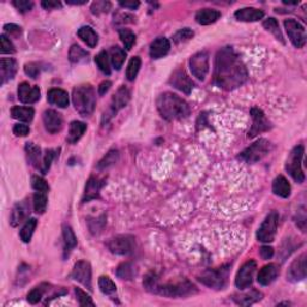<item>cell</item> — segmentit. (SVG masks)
<instances>
[{
  "label": "cell",
  "instance_id": "6da1fadb",
  "mask_svg": "<svg viewBox=\"0 0 307 307\" xmlns=\"http://www.w3.org/2000/svg\"><path fill=\"white\" fill-rule=\"evenodd\" d=\"M249 78L246 66L232 47L217 52L214 65V83L223 90L232 91L242 87Z\"/></svg>",
  "mask_w": 307,
  "mask_h": 307
},
{
  "label": "cell",
  "instance_id": "7a4b0ae2",
  "mask_svg": "<svg viewBox=\"0 0 307 307\" xmlns=\"http://www.w3.org/2000/svg\"><path fill=\"white\" fill-rule=\"evenodd\" d=\"M143 285L148 292L154 293V294L157 295L167 296V298H184V296H189L197 293L196 286L192 285L190 281H187V280L160 285L157 277L154 274H149V275L145 277Z\"/></svg>",
  "mask_w": 307,
  "mask_h": 307
},
{
  "label": "cell",
  "instance_id": "3957f363",
  "mask_svg": "<svg viewBox=\"0 0 307 307\" xmlns=\"http://www.w3.org/2000/svg\"><path fill=\"white\" fill-rule=\"evenodd\" d=\"M156 106L161 117L168 121L180 120V119L187 118L191 113L189 104L173 92L161 94L157 97Z\"/></svg>",
  "mask_w": 307,
  "mask_h": 307
},
{
  "label": "cell",
  "instance_id": "277c9868",
  "mask_svg": "<svg viewBox=\"0 0 307 307\" xmlns=\"http://www.w3.org/2000/svg\"><path fill=\"white\" fill-rule=\"evenodd\" d=\"M72 102L76 111L82 117H89L92 114L96 106V92L90 84H82L74 88Z\"/></svg>",
  "mask_w": 307,
  "mask_h": 307
},
{
  "label": "cell",
  "instance_id": "5b68a950",
  "mask_svg": "<svg viewBox=\"0 0 307 307\" xmlns=\"http://www.w3.org/2000/svg\"><path fill=\"white\" fill-rule=\"evenodd\" d=\"M229 265H222L216 269H208L199 276V281L210 288L223 289L228 282Z\"/></svg>",
  "mask_w": 307,
  "mask_h": 307
},
{
  "label": "cell",
  "instance_id": "8992f818",
  "mask_svg": "<svg viewBox=\"0 0 307 307\" xmlns=\"http://www.w3.org/2000/svg\"><path fill=\"white\" fill-rule=\"evenodd\" d=\"M303 154H305L303 145H296V147H294V149L290 151L288 160H287L286 163V170L299 184L305 181V173L302 170Z\"/></svg>",
  "mask_w": 307,
  "mask_h": 307
},
{
  "label": "cell",
  "instance_id": "52a82bcc",
  "mask_svg": "<svg viewBox=\"0 0 307 307\" xmlns=\"http://www.w3.org/2000/svg\"><path fill=\"white\" fill-rule=\"evenodd\" d=\"M271 150V143L268 140L260 138L249 148H246L242 154L239 155L240 160L245 161L246 163H257L258 161L265 157Z\"/></svg>",
  "mask_w": 307,
  "mask_h": 307
},
{
  "label": "cell",
  "instance_id": "ba28073f",
  "mask_svg": "<svg viewBox=\"0 0 307 307\" xmlns=\"http://www.w3.org/2000/svg\"><path fill=\"white\" fill-rule=\"evenodd\" d=\"M277 224H279V214L276 211H271L260 224L257 232V239L262 243L274 242L277 233Z\"/></svg>",
  "mask_w": 307,
  "mask_h": 307
},
{
  "label": "cell",
  "instance_id": "9c48e42d",
  "mask_svg": "<svg viewBox=\"0 0 307 307\" xmlns=\"http://www.w3.org/2000/svg\"><path fill=\"white\" fill-rule=\"evenodd\" d=\"M283 24H285V29L293 46H294L295 48H302L303 46L306 45L307 40L305 26L299 21L292 18L286 19Z\"/></svg>",
  "mask_w": 307,
  "mask_h": 307
},
{
  "label": "cell",
  "instance_id": "30bf717a",
  "mask_svg": "<svg viewBox=\"0 0 307 307\" xmlns=\"http://www.w3.org/2000/svg\"><path fill=\"white\" fill-rule=\"evenodd\" d=\"M190 69L194 77L204 81L209 72V54L208 52L202 51L193 54L190 59Z\"/></svg>",
  "mask_w": 307,
  "mask_h": 307
},
{
  "label": "cell",
  "instance_id": "8fae6325",
  "mask_svg": "<svg viewBox=\"0 0 307 307\" xmlns=\"http://www.w3.org/2000/svg\"><path fill=\"white\" fill-rule=\"evenodd\" d=\"M251 117H252V126H251L249 131L250 138L258 136V134L269 131L270 128L272 127L269 119L265 117L264 112L262 110H259V108L257 107L251 108Z\"/></svg>",
  "mask_w": 307,
  "mask_h": 307
},
{
  "label": "cell",
  "instance_id": "7c38bea8",
  "mask_svg": "<svg viewBox=\"0 0 307 307\" xmlns=\"http://www.w3.org/2000/svg\"><path fill=\"white\" fill-rule=\"evenodd\" d=\"M107 246L114 255L127 256L134 251V239L130 235H119L111 239Z\"/></svg>",
  "mask_w": 307,
  "mask_h": 307
},
{
  "label": "cell",
  "instance_id": "4fadbf2b",
  "mask_svg": "<svg viewBox=\"0 0 307 307\" xmlns=\"http://www.w3.org/2000/svg\"><path fill=\"white\" fill-rule=\"evenodd\" d=\"M257 264L255 260H249L240 268L235 277V286L239 289H246L252 285L253 276H255Z\"/></svg>",
  "mask_w": 307,
  "mask_h": 307
},
{
  "label": "cell",
  "instance_id": "5bb4252c",
  "mask_svg": "<svg viewBox=\"0 0 307 307\" xmlns=\"http://www.w3.org/2000/svg\"><path fill=\"white\" fill-rule=\"evenodd\" d=\"M169 83L170 85H173L174 88L178 89V90L183 91L184 94L186 95H189L194 87L192 79L189 77V75L181 67L177 69V70L170 75Z\"/></svg>",
  "mask_w": 307,
  "mask_h": 307
},
{
  "label": "cell",
  "instance_id": "9a60e30c",
  "mask_svg": "<svg viewBox=\"0 0 307 307\" xmlns=\"http://www.w3.org/2000/svg\"><path fill=\"white\" fill-rule=\"evenodd\" d=\"M71 277L88 289H91V266L87 260H79L75 264Z\"/></svg>",
  "mask_w": 307,
  "mask_h": 307
},
{
  "label": "cell",
  "instance_id": "2e32d148",
  "mask_svg": "<svg viewBox=\"0 0 307 307\" xmlns=\"http://www.w3.org/2000/svg\"><path fill=\"white\" fill-rule=\"evenodd\" d=\"M306 253L303 252L290 264L287 271V280L290 282L302 281L306 279Z\"/></svg>",
  "mask_w": 307,
  "mask_h": 307
},
{
  "label": "cell",
  "instance_id": "e0dca14e",
  "mask_svg": "<svg viewBox=\"0 0 307 307\" xmlns=\"http://www.w3.org/2000/svg\"><path fill=\"white\" fill-rule=\"evenodd\" d=\"M130 98H131V92L126 87L119 88L117 92L113 95V97H112L111 107H110V111H108L110 112V118L114 117L119 111L123 110L124 107H126L128 102H130Z\"/></svg>",
  "mask_w": 307,
  "mask_h": 307
},
{
  "label": "cell",
  "instance_id": "ac0fdd59",
  "mask_svg": "<svg viewBox=\"0 0 307 307\" xmlns=\"http://www.w3.org/2000/svg\"><path fill=\"white\" fill-rule=\"evenodd\" d=\"M42 120H44L46 130L52 134L60 132L62 124H64L61 114L54 110H46L44 112V115H42Z\"/></svg>",
  "mask_w": 307,
  "mask_h": 307
},
{
  "label": "cell",
  "instance_id": "d6986e66",
  "mask_svg": "<svg viewBox=\"0 0 307 307\" xmlns=\"http://www.w3.org/2000/svg\"><path fill=\"white\" fill-rule=\"evenodd\" d=\"M40 95H41V91H40L39 87H31L30 84L26 83V82H23L18 85V100L22 102V104L25 105H31L35 104L40 100Z\"/></svg>",
  "mask_w": 307,
  "mask_h": 307
},
{
  "label": "cell",
  "instance_id": "ffe728a7",
  "mask_svg": "<svg viewBox=\"0 0 307 307\" xmlns=\"http://www.w3.org/2000/svg\"><path fill=\"white\" fill-rule=\"evenodd\" d=\"M29 213H30V207H29V204L26 203V200H22V202L16 204L12 209L11 219H10L11 226L12 227L19 226L23 221L26 220Z\"/></svg>",
  "mask_w": 307,
  "mask_h": 307
},
{
  "label": "cell",
  "instance_id": "44dd1931",
  "mask_svg": "<svg viewBox=\"0 0 307 307\" xmlns=\"http://www.w3.org/2000/svg\"><path fill=\"white\" fill-rule=\"evenodd\" d=\"M102 185H104V181L98 179V178H95V177L89 178L88 183L85 185L84 196H83V199H82V202L87 203V202H90L92 199H96V198H98Z\"/></svg>",
  "mask_w": 307,
  "mask_h": 307
},
{
  "label": "cell",
  "instance_id": "7402d4cb",
  "mask_svg": "<svg viewBox=\"0 0 307 307\" xmlns=\"http://www.w3.org/2000/svg\"><path fill=\"white\" fill-rule=\"evenodd\" d=\"M170 49V42L167 38H157L150 45V57L153 59L163 58Z\"/></svg>",
  "mask_w": 307,
  "mask_h": 307
},
{
  "label": "cell",
  "instance_id": "603a6c76",
  "mask_svg": "<svg viewBox=\"0 0 307 307\" xmlns=\"http://www.w3.org/2000/svg\"><path fill=\"white\" fill-rule=\"evenodd\" d=\"M234 16L240 22H258L263 19L264 11L256 8H244L236 10Z\"/></svg>",
  "mask_w": 307,
  "mask_h": 307
},
{
  "label": "cell",
  "instance_id": "cb8c5ba5",
  "mask_svg": "<svg viewBox=\"0 0 307 307\" xmlns=\"http://www.w3.org/2000/svg\"><path fill=\"white\" fill-rule=\"evenodd\" d=\"M279 274H280V268L276 265V264L271 263V264H268V265L263 266V268L260 269L257 280H258V282L262 286H269L275 281L276 277L279 276Z\"/></svg>",
  "mask_w": 307,
  "mask_h": 307
},
{
  "label": "cell",
  "instance_id": "d4e9b609",
  "mask_svg": "<svg viewBox=\"0 0 307 307\" xmlns=\"http://www.w3.org/2000/svg\"><path fill=\"white\" fill-rule=\"evenodd\" d=\"M0 72H2V84H4L15 77L16 72H17V61L13 58H2Z\"/></svg>",
  "mask_w": 307,
  "mask_h": 307
},
{
  "label": "cell",
  "instance_id": "484cf974",
  "mask_svg": "<svg viewBox=\"0 0 307 307\" xmlns=\"http://www.w3.org/2000/svg\"><path fill=\"white\" fill-rule=\"evenodd\" d=\"M47 100L51 105L58 106V107H60V108L67 107L69 102H70L69 101L67 92L59 88H53L48 91Z\"/></svg>",
  "mask_w": 307,
  "mask_h": 307
},
{
  "label": "cell",
  "instance_id": "4316f807",
  "mask_svg": "<svg viewBox=\"0 0 307 307\" xmlns=\"http://www.w3.org/2000/svg\"><path fill=\"white\" fill-rule=\"evenodd\" d=\"M221 17V12L215 9H202L196 13V21L200 25H209Z\"/></svg>",
  "mask_w": 307,
  "mask_h": 307
},
{
  "label": "cell",
  "instance_id": "83f0119b",
  "mask_svg": "<svg viewBox=\"0 0 307 307\" xmlns=\"http://www.w3.org/2000/svg\"><path fill=\"white\" fill-rule=\"evenodd\" d=\"M25 153H26V158H28V162L35 168H40V169H41L44 156H42L40 147H38V145L34 143H26Z\"/></svg>",
  "mask_w": 307,
  "mask_h": 307
},
{
  "label": "cell",
  "instance_id": "f1b7e54d",
  "mask_svg": "<svg viewBox=\"0 0 307 307\" xmlns=\"http://www.w3.org/2000/svg\"><path fill=\"white\" fill-rule=\"evenodd\" d=\"M85 131H87V125L84 123H82V121H72L70 127H69V134L66 137V141L70 144L77 143L82 136H83Z\"/></svg>",
  "mask_w": 307,
  "mask_h": 307
},
{
  "label": "cell",
  "instance_id": "f546056e",
  "mask_svg": "<svg viewBox=\"0 0 307 307\" xmlns=\"http://www.w3.org/2000/svg\"><path fill=\"white\" fill-rule=\"evenodd\" d=\"M272 192L281 198H288L292 192V187L285 177L279 176L272 183Z\"/></svg>",
  "mask_w": 307,
  "mask_h": 307
},
{
  "label": "cell",
  "instance_id": "4dcf8cb0",
  "mask_svg": "<svg viewBox=\"0 0 307 307\" xmlns=\"http://www.w3.org/2000/svg\"><path fill=\"white\" fill-rule=\"evenodd\" d=\"M77 35L90 48H95L98 44V35L91 26H82V28H79Z\"/></svg>",
  "mask_w": 307,
  "mask_h": 307
},
{
  "label": "cell",
  "instance_id": "1f68e13d",
  "mask_svg": "<svg viewBox=\"0 0 307 307\" xmlns=\"http://www.w3.org/2000/svg\"><path fill=\"white\" fill-rule=\"evenodd\" d=\"M35 115L34 108L31 107H22V106H15L11 108V117L17 119L19 121L24 123H30Z\"/></svg>",
  "mask_w": 307,
  "mask_h": 307
},
{
  "label": "cell",
  "instance_id": "d6a6232c",
  "mask_svg": "<svg viewBox=\"0 0 307 307\" xmlns=\"http://www.w3.org/2000/svg\"><path fill=\"white\" fill-rule=\"evenodd\" d=\"M62 237H64L65 256H67L77 246V237H76L71 227L69 226H64V228H62Z\"/></svg>",
  "mask_w": 307,
  "mask_h": 307
},
{
  "label": "cell",
  "instance_id": "836d02e7",
  "mask_svg": "<svg viewBox=\"0 0 307 307\" xmlns=\"http://www.w3.org/2000/svg\"><path fill=\"white\" fill-rule=\"evenodd\" d=\"M125 58H126V53H125L123 48H120L119 46H114V47L111 48L110 51L111 64L115 70H120V69L123 67Z\"/></svg>",
  "mask_w": 307,
  "mask_h": 307
},
{
  "label": "cell",
  "instance_id": "e575fe53",
  "mask_svg": "<svg viewBox=\"0 0 307 307\" xmlns=\"http://www.w3.org/2000/svg\"><path fill=\"white\" fill-rule=\"evenodd\" d=\"M234 301L242 306H250L252 303H255L257 301H259L262 299V293L258 292V290L252 289L249 293H245V294L239 295V296H234Z\"/></svg>",
  "mask_w": 307,
  "mask_h": 307
},
{
  "label": "cell",
  "instance_id": "d590c367",
  "mask_svg": "<svg viewBox=\"0 0 307 307\" xmlns=\"http://www.w3.org/2000/svg\"><path fill=\"white\" fill-rule=\"evenodd\" d=\"M38 226V220L36 219H29L26 220V222L23 228L21 229V233H19V236H21V240L23 243H29L31 240L32 234H34V230Z\"/></svg>",
  "mask_w": 307,
  "mask_h": 307
},
{
  "label": "cell",
  "instance_id": "8d00e7d4",
  "mask_svg": "<svg viewBox=\"0 0 307 307\" xmlns=\"http://www.w3.org/2000/svg\"><path fill=\"white\" fill-rule=\"evenodd\" d=\"M263 26L266 29V30L271 32V34L275 36V38L279 40V41H281L282 44H285V39H283V35H282L281 30H280L279 22H277L275 18L270 17L268 19H265V21L263 22Z\"/></svg>",
  "mask_w": 307,
  "mask_h": 307
},
{
  "label": "cell",
  "instance_id": "74e56055",
  "mask_svg": "<svg viewBox=\"0 0 307 307\" xmlns=\"http://www.w3.org/2000/svg\"><path fill=\"white\" fill-rule=\"evenodd\" d=\"M89 57V53L87 51H84L81 46L78 45H72L70 48V52H69V59H70L71 62H81L83 60H87Z\"/></svg>",
  "mask_w": 307,
  "mask_h": 307
},
{
  "label": "cell",
  "instance_id": "f35d334b",
  "mask_svg": "<svg viewBox=\"0 0 307 307\" xmlns=\"http://www.w3.org/2000/svg\"><path fill=\"white\" fill-rule=\"evenodd\" d=\"M47 194L44 192H36L32 197V206H34L35 213L44 214L47 209Z\"/></svg>",
  "mask_w": 307,
  "mask_h": 307
},
{
  "label": "cell",
  "instance_id": "ab89813d",
  "mask_svg": "<svg viewBox=\"0 0 307 307\" xmlns=\"http://www.w3.org/2000/svg\"><path fill=\"white\" fill-rule=\"evenodd\" d=\"M95 62H96L97 67L104 72L105 75H111V59L108 57V53L106 51H102L98 53L95 58Z\"/></svg>",
  "mask_w": 307,
  "mask_h": 307
},
{
  "label": "cell",
  "instance_id": "60d3db41",
  "mask_svg": "<svg viewBox=\"0 0 307 307\" xmlns=\"http://www.w3.org/2000/svg\"><path fill=\"white\" fill-rule=\"evenodd\" d=\"M98 287H100L101 292L106 295H113L117 292V286L108 276H101L98 279Z\"/></svg>",
  "mask_w": 307,
  "mask_h": 307
},
{
  "label": "cell",
  "instance_id": "b9f144b4",
  "mask_svg": "<svg viewBox=\"0 0 307 307\" xmlns=\"http://www.w3.org/2000/svg\"><path fill=\"white\" fill-rule=\"evenodd\" d=\"M141 65H142V61L140 57L131 58V60L128 62L126 69V77L128 81H134V79H136L138 72H140Z\"/></svg>",
  "mask_w": 307,
  "mask_h": 307
},
{
  "label": "cell",
  "instance_id": "7bdbcfd3",
  "mask_svg": "<svg viewBox=\"0 0 307 307\" xmlns=\"http://www.w3.org/2000/svg\"><path fill=\"white\" fill-rule=\"evenodd\" d=\"M47 285H40L38 287H35V288H32L30 292H29L28 296H26V299H28L29 303H31V305H36V303H39L41 301L42 296L46 292H47L48 288H45V287Z\"/></svg>",
  "mask_w": 307,
  "mask_h": 307
},
{
  "label": "cell",
  "instance_id": "ee69618b",
  "mask_svg": "<svg viewBox=\"0 0 307 307\" xmlns=\"http://www.w3.org/2000/svg\"><path fill=\"white\" fill-rule=\"evenodd\" d=\"M134 268L131 263H123L118 266L117 276L121 280H132L134 276Z\"/></svg>",
  "mask_w": 307,
  "mask_h": 307
},
{
  "label": "cell",
  "instance_id": "f6af8a7d",
  "mask_svg": "<svg viewBox=\"0 0 307 307\" xmlns=\"http://www.w3.org/2000/svg\"><path fill=\"white\" fill-rule=\"evenodd\" d=\"M119 36H120L125 48H126L127 51H130V49L133 47L134 42H136V35H134L130 29H120V30H119Z\"/></svg>",
  "mask_w": 307,
  "mask_h": 307
},
{
  "label": "cell",
  "instance_id": "bcb514c9",
  "mask_svg": "<svg viewBox=\"0 0 307 307\" xmlns=\"http://www.w3.org/2000/svg\"><path fill=\"white\" fill-rule=\"evenodd\" d=\"M112 9V4L106 0H97L91 4V12L94 15H101V13H107Z\"/></svg>",
  "mask_w": 307,
  "mask_h": 307
},
{
  "label": "cell",
  "instance_id": "7dc6e473",
  "mask_svg": "<svg viewBox=\"0 0 307 307\" xmlns=\"http://www.w3.org/2000/svg\"><path fill=\"white\" fill-rule=\"evenodd\" d=\"M118 157H119L118 151L117 150H111L110 153L106 155V156L100 161V163H98L97 168H98V169H105V168H108L110 166H112V164H114L115 162H117Z\"/></svg>",
  "mask_w": 307,
  "mask_h": 307
},
{
  "label": "cell",
  "instance_id": "c3c4849f",
  "mask_svg": "<svg viewBox=\"0 0 307 307\" xmlns=\"http://www.w3.org/2000/svg\"><path fill=\"white\" fill-rule=\"evenodd\" d=\"M194 32L191 30L190 28H184L178 30L176 34L173 35V41L176 44H181V42H186L193 38Z\"/></svg>",
  "mask_w": 307,
  "mask_h": 307
},
{
  "label": "cell",
  "instance_id": "681fc988",
  "mask_svg": "<svg viewBox=\"0 0 307 307\" xmlns=\"http://www.w3.org/2000/svg\"><path fill=\"white\" fill-rule=\"evenodd\" d=\"M31 186L36 192H44L47 193L49 190V186L44 178L39 177V176H34L31 178Z\"/></svg>",
  "mask_w": 307,
  "mask_h": 307
},
{
  "label": "cell",
  "instance_id": "f907efd6",
  "mask_svg": "<svg viewBox=\"0 0 307 307\" xmlns=\"http://www.w3.org/2000/svg\"><path fill=\"white\" fill-rule=\"evenodd\" d=\"M75 293L76 296H77V301L81 306H95L90 295H88L87 293L83 292L81 288H75Z\"/></svg>",
  "mask_w": 307,
  "mask_h": 307
},
{
  "label": "cell",
  "instance_id": "816d5d0a",
  "mask_svg": "<svg viewBox=\"0 0 307 307\" xmlns=\"http://www.w3.org/2000/svg\"><path fill=\"white\" fill-rule=\"evenodd\" d=\"M55 156V151L49 149L46 150V153L44 155V160H42V166H41V173L46 174L49 170V168H51V164L53 162V158Z\"/></svg>",
  "mask_w": 307,
  "mask_h": 307
},
{
  "label": "cell",
  "instance_id": "f5cc1de1",
  "mask_svg": "<svg viewBox=\"0 0 307 307\" xmlns=\"http://www.w3.org/2000/svg\"><path fill=\"white\" fill-rule=\"evenodd\" d=\"M0 41H2V54H13V53H16V48L15 46L11 41H10V39H8V36L3 34L0 36Z\"/></svg>",
  "mask_w": 307,
  "mask_h": 307
},
{
  "label": "cell",
  "instance_id": "db71d44e",
  "mask_svg": "<svg viewBox=\"0 0 307 307\" xmlns=\"http://www.w3.org/2000/svg\"><path fill=\"white\" fill-rule=\"evenodd\" d=\"M24 72L29 77L31 78H38L40 72H41V67H40L39 62H28L24 65Z\"/></svg>",
  "mask_w": 307,
  "mask_h": 307
},
{
  "label": "cell",
  "instance_id": "11a10c76",
  "mask_svg": "<svg viewBox=\"0 0 307 307\" xmlns=\"http://www.w3.org/2000/svg\"><path fill=\"white\" fill-rule=\"evenodd\" d=\"M12 4L16 9L18 10L19 12H22V13L30 11V10L32 9V6H34V3L29 2V0H13Z\"/></svg>",
  "mask_w": 307,
  "mask_h": 307
},
{
  "label": "cell",
  "instance_id": "9f6ffc18",
  "mask_svg": "<svg viewBox=\"0 0 307 307\" xmlns=\"http://www.w3.org/2000/svg\"><path fill=\"white\" fill-rule=\"evenodd\" d=\"M29 132H30V128H29L28 125L17 124V125H15V126H13V133H15L17 137L28 136Z\"/></svg>",
  "mask_w": 307,
  "mask_h": 307
},
{
  "label": "cell",
  "instance_id": "6f0895ef",
  "mask_svg": "<svg viewBox=\"0 0 307 307\" xmlns=\"http://www.w3.org/2000/svg\"><path fill=\"white\" fill-rule=\"evenodd\" d=\"M4 30H5V32H8V34L13 35V36H18L22 32L21 26H18L16 24H5Z\"/></svg>",
  "mask_w": 307,
  "mask_h": 307
},
{
  "label": "cell",
  "instance_id": "680465c9",
  "mask_svg": "<svg viewBox=\"0 0 307 307\" xmlns=\"http://www.w3.org/2000/svg\"><path fill=\"white\" fill-rule=\"evenodd\" d=\"M42 8H45L46 10H54V9H59L61 8V3L57 2V0H44L41 3Z\"/></svg>",
  "mask_w": 307,
  "mask_h": 307
},
{
  "label": "cell",
  "instance_id": "91938a15",
  "mask_svg": "<svg viewBox=\"0 0 307 307\" xmlns=\"http://www.w3.org/2000/svg\"><path fill=\"white\" fill-rule=\"evenodd\" d=\"M274 256V249L271 246H262L260 247V257L263 259H270Z\"/></svg>",
  "mask_w": 307,
  "mask_h": 307
},
{
  "label": "cell",
  "instance_id": "94428289",
  "mask_svg": "<svg viewBox=\"0 0 307 307\" xmlns=\"http://www.w3.org/2000/svg\"><path fill=\"white\" fill-rule=\"evenodd\" d=\"M119 5L121 6V8L125 9H130V10H136L140 8V2H134V0H132V2H120L119 3Z\"/></svg>",
  "mask_w": 307,
  "mask_h": 307
},
{
  "label": "cell",
  "instance_id": "6125c7cd",
  "mask_svg": "<svg viewBox=\"0 0 307 307\" xmlns=\"http://www.w3.org/2000/svg\"><path fill=\"white\" fill-rule=\"evenodd\" d=\"M111 87H112V83L110 81H104L100 84V87H98V94H100L102 96V95H105L106 92L110 90Z\"/></svg>",
  "mask_w": 307,
  "mask_h": 307
},
{
  "label": "cell",
  "instance_id": "be15d7a7",
  "mask_svg": "<svg viewBox=\"0 0 307 307\" xmlns=\"http://www.w3.org/2000/svg\"><path fill=\"white\" fill-rule=\"evenodd\" d=\"M66 3H67V4H70V5H83L87 2H85V0H82V2H79V0H75V2H74V0H67Z\"/></svg>",
  "mask_w": 307,
  "mask_h": 307
}]
</instances>
